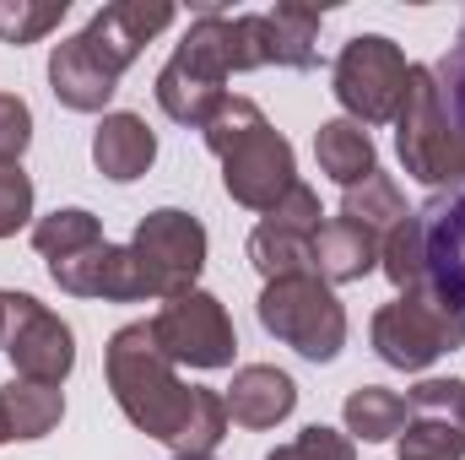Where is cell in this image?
<instances>
[{
	"mask_svg": "<svg viewBox=\"0 0 465 460\" xmlns=\"http://www.w3.org/2000/svg\"><path fill=\"white\" fill-rule=\"evenodd\" d=\"M271 65V49H265V22L260 11H243L228 16L223 5H201L190 33L179 38V49L168 55V65L157 71V104L163 115L201 130L206 119L223 109L228 98V76L238 71H260Z\"/></svg>",
	"mask_w": 465,
	"mask_h": 460,
	"instance_id": "1",
	"label": "cell"
},
{
	"mask_svg": "<svg viewBox=\"0 0 465 460\" xmlns=\"http://www.w3.org/2000/svg\"><path fill=\"white\" fill-rule=\"evenodd\" d=\"M206 146L223 157V190L249 212H271L292 185H298V157L292 141L265 119V109L243 93H228L223 109L201 125Z\"/></svg>",
	"mask_w": 465,
	"mask_h": 460,
	"instance_id": "2",
	"label": "cell"
},
{
	"mask_svg": "<svg viewBox=\"0 0 465 460\" xmlns=\"http://www.w3.org/2000/svg\"><path fill=\"white\" fill-rule=\"evenodd\" d=\"M104 374H109V390H114L119 412L130 417V428H141L146 439H163L173 450L179 434H184V423H190L195 385L179 379L173 357L152 336V320L119 325L114 336H109V346H104Z\"/></svg>",
	"mask_w": 465,
	"mask_h": 460,
	"instance_id": "3",
	"label": "cell"
},
{
	"mask_svg": "<svg viewBox=\"0 0 465 460\" xmlns=\"http://www.w3.org/2000/svg\"><path fill=\"white\" fill-rule=\"evenodd\" d=\"M368 336H373V352H379L390 368L422 374L428 363H439L444 352H455V346L465 342V309L450 304L439 287L422 282V287L390 298V304L373 315Z\"/></svg>",
	"mask_w": 465,
	"mask_h": 460,
	"instance_id": "4",
	"label": "cell"
},
{
	"mask_svg": "<svg viewBox=\"0 0 465 460\" xmlns=\"http://www.w3.org/2000/svg\"><path fill=\"white\" fill-rule=\"evenodd\" d=\"M265 336L292 346L309 363H331L347 346V309L336 298V287L325 276H282L265 282L260 304H254Z\"/></svg>",
	"mask_w": 465,
	"mask_h": 460,
	"instance_id": "5",
	"label": "cell"
},
{
	"mask_svg": "<svg viewBox=\"0 0 465 460\" xmlns=\"http://www.w3.org/2000/svg\"><path fill=\"white\" fill-rule=\"evenodd\" d=\"M395 152L406 163V174L428 190L444 185H465V163H460V141L444 119V98L433 82V65H411L406 76V104L395 115Z\"/></svg>",
	"mask_w": 465,
	"mask_h": 460,
	"instance_id": "6",
	"label": "cell"
},
{
	"mask_svg": "<svg viewBox=\"0 0 465 460\" xmlns=\"http://www.w3.org/2000/svg\"><path fill=\"white\" fill-rule=\"evenodd\" d=\"M406 76H411V65H406L395 38L357 33L336 55V71H331L336 87L331 93L347 109V119H357V125H390L401 115V104H406Z\"/></svg>",
	"mask_w": 465,
	"mask_h": 460,
	"instance_id": "7",
	"label": "cell"
},
{
	"mask_svg": "<svg viewBox=\"0 0 465 460\" xmlns=\"http://www.w3.org/2000/svg\"><path fill=\"white\" fill-rule=\"evenodd\" d=\"M152 336L173 357V368L179 363H190V368H232V352H238V331H232L223 298L201 293V287L168 298L152 315Z\"/></svg>",
	"mask_w": 465,
	"mask_h": 460,
	"instance_id": "8",
	"label": "cell"
},
{
	"mask_svg": "<svg viewBox=\"0 0 465 460\" xmlns=\"http://www.w3.org/2000/svg\"><path fill=\"white\" fill-rule=\"evenodd\" d=\"M0 352L11 357L16 379H33V385H65V374L76 368V336L71 325L44 309L33 293H5V336Z\"/></svg>",
	"mask_w": 465,
	"mask_h": 460,
	"instance_id": "9",
	"label": "cell"
},
{
	"mask_svg": "<svg viewBox=\"0 0 465 460\" xmlns=\"http://www.w3.org/2000/svg\"><path fill=\"white\" fill-rule=\"evenodd\" d=\"M130 249H135L141 265L152 271L163 304L179 298V293H190L195 276L206 271V228H201V217H190V212H179V206L146 212V217L135 223Z\"/></svg>",
	"mask_w": 465,
	"mask_h": 460,
	"instance_id": "10",
	"label": "cell"
},
{
	"mask_svg": "<svg viewBox=\"0 0 465 460\" xmlns=\"http://www.w3.org/2000/svg\"><path fill=\"white\" fill-rule=\"evenodd\" d=\"M401 455L465 460V379H422L406 390Z\"/></svg>",
	"mask_w": 465,
	"mask_h": 460,
	"instance_id": "11",
	"label": "cell"
},
{
	"mask_svg": "<svg viewBox=\"0 0 465 460\" xmlns=\"http://www.w3.org/2000/svg\"><path fill=\"white\" fill-rule=\"evenodd\" d=\"M54 287L60 293H76V298H109V304H141V298H157V282L152 271L141 265V255L130 244H98V249H82L71 260H54L49 265Z\"/></svg>",
	"mask_w": 465,
	"mask_h": 460,
	"instance_id": "12",
	"label": "cell"
},
{
	"mask_svg": "<svg viewBox=\"0 0 465 460\" xmlns=\"http://www.w3.org/2000/svg\"><path fill=\"white\" fill-rule=\"evenodd\" d=\"M422 260H428V287H439L450 304L465 309V185L450 195H433L422 212Z\"/></svg>",
	"mask_w": 465,
	"mask_h": 460,
	"instance_id": "13",
	"label": "cell"
},
{
	"mask_svg": "<svg viewBox=\"0 0 465 460\" xmlns=\"http://www.w3.org/2000/svg\"><path fill=\"white\" fill-rule=\"evenodd\" d=\"M173 5L168 0H114V5H104V11H93V22L82 27V38L114 65L119 76L135 65V55L163 33V27H173Z\"/></svg>",
	"mask_w": 465,
	"mask_h": 460,
	"instance_id": "14",
	"label": "cell"
},
{
	"mask_svg": "<svg viewBox=\"0 0 465 460\" xmlns=\"http://www.w3.org/2000/svg\"><path fill=\"white\" fill-rule=\"evenodd\" d=\"M49 93L76 115H104L109 98L119 93V71L76 33V38L54 44V55H49Z\"/></svg>",
	"mask_w": 465,
	"mask_h": 460,
	"instance_id": "15",
	"label": "cell"
},
{
	"mask_svg": "<svg viewBox=\"0 0 465 460\" xmlns=\"http://www.w3.org/2000/svg\"><path fill=\"white\" fill-rule=\"evenodd\" d=\"M223 401H228V417L238 428H276L282 417H292L298 385H292V374H282L271 363H243Z\"/></svg>",
	"mask_w": 465,
	"mask_h": 460,
	"instance_id": "16",
	"label": "cell"
},
{
	"mask_svg": "<svg viewBox=\"0 0 465 460\" xmlns=\"http://www.w3.org/2000/svg\"><path fill=\"white\" fill-rule=\"evenodd\" d=\"M93 163H98L104 179L135 185V179L157 163V135H152V125H146L141 115H130V109L104 115L98 130H93Z\"/></svg>",
	"mask_w": 465,
	"mask_h": 460,
	"instance_id": "17",
	"label": "cell"
},
{
	"mask_svg": "<svg viewBox=\"0 0 465 460\" xmlns=\"http://www.w3.org/2000/svg\"><path fill=\"white\" fill-rule=\"evenodd\" d=\"M265 22V49H271V65H287V71H314L320 65V27H325V11L303 5V0H282L276 11H260Z\"/></svg>",
	"mask_w": 465,
	"mask_h": 460,
	"instance_id": "18",
	"label": "cell"
},
{
	"mask_svg": "<svg viewBox=\"0 0 465 460\" xmlns=\"http://www.w3.org/2000/svg\"><path fill=\"white\" fill-rule=\"evenodd\" d=\"M314 157H320V174L336 179L341 190L362 185L368 174H379V152H373V135L357 125V119H325L314 130Z\"/></svg>",
	"mask_w": 465,
	"mask_h": 460,
	"instance_id": "19",
	"label": "cell"
},
{
	"mask_svg": "<svg viewBox=\"0 0 465 460\" xmlns=\"http://www.w3.org/2000/svg\"><path fill=\"white\" fill-rule=\"evenodd\" d=\"M379 265V238L368 228H357L347 217H331L320 238H314V271L336 287V282H362Z\"/></svg>",
	"mask_w": 465,
	"mask_h": 460,
	"instance_id": "20",
	"label": "cell"
},
{
	"mask_svg": "<svg viewBox=\"0 0 465 460\" xmlns=\"http://www.w3.org/2000/svg\"><path fill=\"white\" fill-rule=\"evenodd\" d=\"M249 265L265 276V282H282V276H320L314 271V238L298 228H282L271 217H260V228L249 233Z\"/></svg>",
	"mask_w": 465,
	"mask_h": 460,
	"instance_id": "21",
	"label": "cell"
},
{
	"mask_svg": "<svg viewBox=\"0 0 465 460\" xmlns=\"http://www.w3.org/2000/svg\"><path fill=\"white\" fill-rule=\"evenodd\" d=\"M341 417H347L351 445H357V439H362V445H390V439H401V428H406V395H401V390H384V385H362V390L347 395Z\"/></svg>",
	"mask_w": 465,
	"mask_h": 460,
	"instance_id": "22",
	"label": "cell"
},
{
	"mask_svg": "<svg viewBox=\"0 0 465 460\" xmlns=\"http://www.w3.org/2000/svg\"><path fill=\"white\" fill-rule=\"evenodd\" d=\"M0 401H5V417H11V434L16 439H44L65 417V390L60 385L11 379V385H0Z\"/></svg>",
	"mask_w": 465,
	"mask_h": 460,
	"instance_id": "23",
	"label": "cell"
},
{
	"mask_svg": "<svg viewBox=\"0 0 465 460\" xmlns=\"http://www.w3.org/2000/svg\"><path fill=\"white\" fill-rule=\"evenodd\" d=\"M341 217L357 223V228H368L373 238H384V233L401 228L411 212H406V195H401V185L390 174H368L362 185H351L341 195Z\"/></svg>",
	"mask_w": 465,
	"mask_h": 460,
	"instance_id": "24",
	"label": "cell"
},
{
	"mask_svg": "<svg viewBox=\"0 0 465 460\" xmlns=\"http://www.w3.org/2000/svg\"><path fill=\"white\" fill-rule=\"evenodd\" d=\"M104 244V223L87 212V206H60V212H49V217H38L33 223V249L54 265V260H71V255H82V249H98Z\"/></svg>",
	"mask_w": 465,
	"mask_h": 460,
	"instance_id": "25",
	"label": "cell"
},
{
	"mask_svg": "<svg viewBox=\"0 0 465 460\" xmlns=\"http://www.w3.org/2000/svg\"><path fill=\"white\" fill-rule=\"evenodd\" d=\"M228 401L217 395V390H206V385H195V406H190V423H184V434H179V445H173V455H212L223 439H228Z\"/></svg>",
	"mask_w": 465,
	"mask_h": 460,
	"instance_id": "26",
	"label": "cell"
},
{
	"mask_svg": "<svg viewBox=\"0 0 465 460\" xmlns=\"http://www.w3.org/2000/svg\"><path fill=\"white\" fill-rule=\"evenodd\" d=\"M65 0H0V44H38L65 22Z\"/></svg>",
	"mask_w": 465,
	"mask_h": 460,
	"instance_id": "27",
	"label": "cell"
},
{
	"mask_svg": "<svg viewBox=\"0 0 465 460\" xmlns=\"http://www.w3.org/2000/svg\"><path fill=\"white\" fill-rule=\"evenodd\" d=\"M433 82H439V98H444V119L460 141V163H465V27H460V44L450 49V60L433 65Z\"/></svg>",
	"mask_w": 465,
	"mask_h": 460,
	"instance_id": "28",
	"label": "cell"
},
{
	"mask_svg": "<svg viewBox=\"0 0 465 460\" xmlns=\"http://www.w3.org/2000/svg\"><path fill=\"white\" fill-rule=\"evenodd\" d=\"M27 217H33V179L22 174V163H0V238H11Z\"/></svg>",
	"mask_w": 465,
	"mask_h": 460,
	"instance_id": "29",
	"label": "cell"
},
{
	"mask_svg": "<svg viewBox=\"0 0 465 460\" xmlns=\"http://www.w3.org/2000/svg\"><path fill=\"white\" fill-rule=\"evenodd\" d=\"M33 141V109L16 93H0V163H22Z\"/></svg>",
	"mask_w": 465,
	"mask_h": 460,
	"instance_id": "30",
	"label": "cell"
},
{
	"mask_svg": "<svg viewBox=\"0 0 465 460\" xmlns=\"http://www.w3.org/2000/svg\"><path fill=\"white\" fill-rule=\"evenodd\" d=\"M292 445L303 450V460H357L351 434H341V428H325V423H309Z\"/></svg>",
	"mask_w": 465,
	"mask_h": 460,
	"instance_id": "31",
	"label": "cell"
},
{
	"mask_svg": "<svg viewBox=\"0 0 465 460\" xmlns=\"http://www.w3.org/2000/svg\"><path fill=\"white\" fill-rule=\"evenodd\" d=\"M265 460H303V450H298V445H276Z\"/></svg>",
	"mask_w": 465,
	"mask_h": 460,
	"instance_id": "32",
	"label": "cell"
},
{
	"mask_svg": "<svg viewBox=\"0 0 465 460\" xmlns=\"http://www.w3.org/2000/svg\"><path fill=\"white\" fill-rule=\"evenodd\" d=\"M16 434H11V417H5V401H0V445H11Z\"/></svg>",
	"mask_w": 465,
	"mask_h": 460,
	"instance_id": "33",
	"label": "cell"
},
{
	"mask_svg": "<svg viewBox=\"0 0 465 460\" xmlns=\"http://www.w3.org/2000/svg\"><path fill=\"white\" fill-rule=\"evenodd\" d=\"M0 336H5V293H0Z\"/></svg>",
	"mask_w": 465,
	"mask_h": 460,
	"instance_id": "34",
	"label": "cell"
},
{
	"mask_svg": "<svg viewBox=\"0 0 465 460\" xmlns=\"http://www.w3.org/2000/svg\"><path fill=\"white\" fill-rule=\"evenodd\" d=\"M173 460H217V455H173Z\"/></svg>",
	"mask_w": 465,
	"mask_h": 460,
	"instance_id": "35",
	"label": "cell"
},
{
	"mask_svg": "<svg viewBox=\"0 0 465 460\" xmlns=\"http://www.w3.org/2000/svg\"><path fill=\"white\" fill-rule=\"evenodd\" d=\"M395 460H417V455H395Z\"/></svg>",
	"mask_w": 465,
	"mask_h": 460,
	"instance_id": "36",
	"label": "cell"
}]
</instances>
